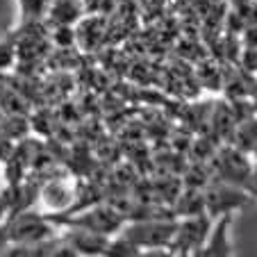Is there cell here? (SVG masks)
I'll list each match as a JSON object with an SVG mask.
<instances>
[{"label":"cell","mask_w":257,"mask_h":257,"mask_svg":"<svg viewBox=\"0 0 257 257\" xmlns=\"http://www.w3.org/2000/svg\"><path fill=\"white\" fill-rule=\"evenodd\" d=\"M246 200H248V194L243 191V187L225 182V180H221L218 185H214L212 189L203 196L205 212L214 218L221 216V214H232L234 209L241 207Z\"/></svg>","instance_id":"1"},{"label":"cell","mask_w":257,"mask_h":257,"mask_svg":"<svg viewBox=\"0 0 257 257\" xmlns=\"http://www.w3.org/2000/svg\"><path fill=\"white\" fill-rule=\"evenodd\" d=\"M175 230H178V225L162 223V221H151V223L132 225V228H127L123 234H125L135 246H139V250H144V248H169L175 237Z\"/></svg>","instance_id":"2"},{"label":"cell","mask_w":257,"mask_h":257,"mask_svg":"<svg viewBox=\"0 0 257 257\" xmlns=\"http://www.w3.org/2000/svg\"><path fill=\"white\" fill-rule=\"evenodd\" d=\"M230 223H232V214H221V216H216V221L209 225L207 234H205L203 243L198 246L196 255H200V257L232 255L234 248H232V243H230Z\"/></svg>","instance_id":"3"},{"label":"cell","mask_w":257,"mask_h":257,"mask_svg":"<svg viewBox=\"0 0 257 257\" xmlns=\"http://www.w3.org/2000/svg\"><path fill=\"white\" fill-rule=\"evenodd\" d=\"M64 223L71 225V228L89 230V232H98L109 237V234H114V230L121 228V216L107 207H96V209H89V212H82L75 218H68Z\"/></svg>","instance_id":"4"},{"label":"cell","mask_w":257,"mask_h":257,"mask_svg":"<svg viewBox=\"0 0 257 257\" xmlns=\"http://www.w3.org/2000/svg\"><path fill=\"white\" fill-rule=\"evenodd\" d=\"M223 169H221V180L225 182H232V185H243V180H246L248 171H250V162L241 155L239 151H228L223 153V160H221Z\"/></svg>","instance_id":"5"},{"label":"cell","mask_w":257,"mask_h":257,"mask_svg":"<svg viewBox=\"0 0 257 257\" xmlns=\"http://www.w3.org/2000/svg\"><path fill=\"white\" fill-rule=\"evenodd\" d=\"M53 7V0H19V10H21V21L23 25L37 23L39 19H44Z\"/></svg>","instance_id":"6"},{"label":"cell","mask_w":257,"mask_h":257,"mask_svg":"<svg viewBox=\"0 0 257 257\" xmlns=\"http://www.w3.org/2000/svg\"><path fill=\"white\" fill-rule=\"evenodd\" d=\"M16 59V41L14 37H5L0 39V71H7V68L14 66Z\"/></svg>","instance_id":"7"},{"label":"cell","mask_w":257,"mask_h":257,"mask_svg":"<svg viewBox=\"0 0 257 257\" xmlns=\"http://www.w3.org/2000/svg\"><path fill=\"white\" fill-rule=\"evenodd\" d=\"M241 187L248 194V198H257V162L250 166V171H248V175H246Z\"/></svg>","instance_id":"8"},{"label":"cell","mask_w":257,"mask_h":257,"mask_svg":"<svg viewBox=\"0 0 257 257\" xmlns=\"http://www.w3.org/2000/svg\"><path fill=\"white\" fill-rule=\"evenodd\" d=\"M243 68L250 73H257V48H246L243 50V59H241Z\"/></svg>","instance_id":"9"},{"label":"cell","mask_w":257,"mask_h":257,"mask_svg":"<svg viewBox=\"0 0 257 257\" xmlns=\"http://www.w3.org/2000/svg\"><path fill=\"white\" fill-rule=\"evenodd\" d=\"M252 155H255V160H257V141H255V146H252Z\"/></svg>","instance_id":"10"},{"label":"cell","mask_w":257,"mask_h":257,"mask_svg":"<svg viewBox=\"0 0 257 257\" xmlns=\"http://www.w3.org/2000/svg\"><path fill=\"white\" fill-rule=\"evenodd\" d=\"M252 5H255V7H257V0H252Z\"/></svg>","instance_id":"11"}]
</instances>
